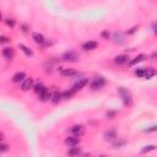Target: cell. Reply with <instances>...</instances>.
Wrapping results in <instances>:
<instances>
[{
	"label": "cell",
	"instance_id": "cb8c5ba5",
	"mask_svg": "<svg viewBox=\"0 0 157 157\" xmlns=\"http://www.w3.org/2000/svg\"><path fill=\"white\" fill-rule=\"evenodd\" d=\"M5 22H6V25L10 26V27H13V26H15V21H13L12 18H6Z\"/></svg>",
	"mask_w": 157,
	"mask_h": 157
},
{
	"label": "cell",
	"instance_id": "7402d4cb",
	"mask_svg": "<svg viewBox=\"0 0 157 157\" xmlns=\"http://www.w3.org/2000/svg\"><path fill=\"white\" fill-rule=\"evenodd\" d=\"M75 92L71 90V88H70V90L69 91H65L64 93H63V98H65V99H67V98H70L71 96H72V94H74Z\"/></svg>",
	"mask_w": 157,
	"mask_h": 157
},
{
	"label": "cell",
	"instance_id": "6da1fadb",
	"mask_svg": "<svg viewBox=\"0 0 157 157\" xmlns=\"http://www.w3.org/2000/svg\"><path fill=\"white\" fill-rule=\"evenodd\" d=\"M135 75L142 79H151L156 75V71L153 69H138L135 71Z\"/></svg>",
	"mask_w": 157,
	"mask_h": 157
},
{
	"label": "cell",
	"instance_id": "e0dca14e",
	"mask_svg": "<svg viewBox=\"0 0 157 157\" xmlns=\"http://www.w3.org/2000/svg\"><path fill=\"white\" fill-rule=\"evenodd\" d=\"M63 98V93H59V92H54V93H52V97H50V101L53 102L54 104H57V103H59V101Z\"/></svg>",
	"mask_w": 157,
	"mask_h": 157
},
{
	"label": "cell",
	"instance_id": "9a60e30c",
	"mask_svg": "<svg viewBox=\"0 0 157 157\" xmlns=\"http://www.w3.org/2000/svg\"><path fill=\"white\" fill-rule=\"evenodd\" d=\"M114 61L119 65H123V64H128L129 63V57L128 55H118L114 58Z\"/></svg>",
	"mask_w": 157,
	"mask_h": 157
},
{
	"label": "cell",
	"instance_id": "484cf974",
	"mask_svg": "<svg viewBox=\"0 0 157 157\" xmlns=\"http://www.w3.org/2000/svg\"><path fill=\"white\" fill-rule=\"evenodd\" d=\"M145 131H146V133H151V131H157V125H155V126H151V128H147V129H145Z\"/></svg>",
	"mask_w": 157,
	"mask_h": 157
},
{
	"label": "cell",
	"instance_id": "5bb4252c",
	"mask_svg": "<svg viewBox=\"0 0 157 157\" xmlns=\"http://www.w3.org/2000/svg\"><path fill=\"white\" fill-rule=\"evenodd\" d=\"M145 59H146V55H144V54H140V55L135 57L133 60L129 61V66H134V65H136V64L141 63V61H142V60H145Z\"/></svg>",
	"mask_w": 157,
	"mask_h": 157
},
{
	"label": "cell",
	"instance_id": "d6986e66",
	"mask_svg": "<svg viewBox=\"0 0 157 157\" xmlns=\"http://www.w3.org/2000/svg\"><path fill=\"white\" fill-rule=\"evenodd\" d=\"M18 48H20V49H21V50H22V52H23V53L26 54V55H27V57H32V55H33V53H32V50H31V49L28 48V47H26L25 44H18Z\"/></svg>",
	"mask_w": 157,
	"mask_h": 157
},
{
	"label": "cell",
	"instance_id": "f1b7e54d",
	"mask_svg": "<svg viewBox=\"0 0 157 157\" xmlns=\"http://www.w3.org/2000/svg\"><path fill=\"white\" fill-rule=\"evenodd\" d=\"M153 32H155V35H157V23L153 25Z\"/></svg>",
	"mask_w": 157,
	"mask_h": 157
},
{
	"label": "cell",
	"instance_id": "9c48e42d",
	"mask_svg": "<svg viewBox=\"0 0 157 157\" xmlns=\"http://www.w3.org/2000/svg\"><path fill=\"white\" fill-rule=\"evenodd\" d=\"M63 59L66 60V61H76V60L79 59V57H77V54L75 53V52H71V50H70V52L64 53Z\"/></svg>",
	"mask_w": 157,
	"mask_h": 157
},
{
	"label": "cell",
	"instance_id": "277c9868",
	"mask_svg": "<svg viewBox=\"0 0 157 157\" xmlns=\"http://www.w3.org/2000/svg\"><path fill=\"white\" fill-rule=\"evenodd\" d=\"M80 144V136H75V135H70L65 139V145L67 147H74L77 146Z\"/></svg>",
	"mask_w": 157,
	"mask_h": 157
},
{
	"label": "cell",
	"instance_id": "30bf717a",
	"mask_svg": "<svg viewBox=\"0 0 157 157\" xmlns=\"http://www.w3.org/2000/svg\"><path fill=\"white\" fill-rule=\"evenodd\" d=\"M25 79H26V75H25V72H22V71H18V72H16V74L12 76V82H15V84L22 82V81H23Z\"/></svg>",
	"mask_w": 157,
	"mask_h": 157
},
{
	"label": "cell",
	"instance_id": "4fadbf2b",
	"mask_svg": "<svg viewBox=\"0 0 157 157\" xmlns=\"http://www.w3.org/2000/svg\"><path fill=\"white\" fill-rule=\"evenodd\" d=\"M3 57L6 59V60H11L13 58V49L12 48H9V47H6V48L3 49Z\"/></svg>",
	"mask_w": 157,
	"mask_h": 157
},
{
	"label": "cell",
	"instance_id": "5b68a950",
	"mask_svg": "<svg viewBox=\"0 0 157 157\" xmlns=\"http://www.w3.org/2000/svg\"><path fill=\"white\" fill-rule=\"evenodd\" d=\"M37 96H38V98H40V101H50V97H52V93L49 92V90L45 86L40 90L38 93H37Z\"/></svg>",
	"mask_w": 157,
	"mask_h": 157
},
{
	"label": "cell",
	"instance_id": "7c38bea8",
	"mask_svg": "<svg viewBox=\"0 0 157 157\" xmlns=\"http://www.w3.org/2000/svg\"><path fill=\"white\" fill-rule=\"evenodd\" d=\"M97 47H98V43L97 42H94V40H88V42H86L82 45V48L85 50H93V49H96Z\"/></svg>",
	"mask_w": 157,
	"mask_h": 157
},
{
	"label": "cell",
	"instance_id": "2e32d148",
	"mask_svg": "<svg viewBox=\"0 0 157 157\" xmlns=\"http://www.w3.org/2000/svg\"><path fill=\"white\" fill-rule=\"evenodd\" d=\"M117 139V133H115L114 130H109L107 133H104V140L107 141H113Z\"/></svg>",
	"mask_w": 157,
	"mask_h": 157
},
{
	"label": "cell",
	"instance_id": "8fae6325",
	"mask_svg": "<svg viewBox=\"0 0 157 157\" xmlns=\"http://www.w3.org/2000/svg\"><path fill=\"white\" fill-rule=\"evenodd\" d=\"M76 74H77L76 70H74V69H61L60 70V75L61 76H65V77H72Z\"/></svg>",
	"mask_w": 157,
	"mask_h": 157
},
{
	"label": "cell",
	"instance_id": "d4e9b609",
	"mask_svg": "<svg viewBox=\"0 0 157 157\" xmlns=\"http://www.w3.org/2000/svg\"><path fill=\"white\" fill-rule=\"evenodd\" d=\"M114 40H115V42L121 43V42H123V40H121V36L118 35V33H115V35H114Z\"/></svg>",
	"mask_w": 157,
	"mask_h": 157
},
{
	"label": "cell",
	"instance_id": "4316f807",
	"mask_svg": "<svg viewBox=\"0 0 157 157\" xmlns=\"http://www.w3.org/2000/svg\"><path fill=\"white\" fill-rule=\"evenodd\" d=\"M6 150H8V145L4 144V142H3V144H1V148H0V152L4 153V152L6 151Z\"/></svg>",
	"mask_w": 157,
	"mask_h": 157
},
{
	"label": "cell",
	"instance_id": "7a4b0ae2",
	"mask_svg": "<svg viewBox=\"0 0 157 157\" xmlns=\"http://www.w3.org/2000/svg\"><path fill=\"white\" fill-rule=\"evenodd\" d=\"M119 94H120V97H121V99H123V102H124L125 106H131V103H133L131 96H130V93L125 90V88H120Z\"/></svg>",
	"mask_w": 157,
	"mask_h": 157
},
{
	"label": "cell",
	"instance_id": "ba28073f",
	"mask_svg": "<svg viewBox=\"0 0 157 157\" xmlns=\"http://www.w3.org/2000/svg\"><path fill=\"white\" fill-rule=\"evenodd\" d=\"M33 79L32 77H26L21 82V90L22 91H28L31 88H33Z\"/></svg>",
	"mask_w": 157,
	"mask_h": 157
},
{
	"label": "cell",
	"instance_id": "83f0119b",
	"mask_svg": "<svg viewBox=\"0 0 157 157\" xmlns=\"http://www.w3.org/2000/svg\"><path fill=\"white\" fill-rule=\"evenodd\" d=\"M151 58H152V59H155V60H157V52L152 53V55H151Z\"/></svg>",
	"mask_w": 157,
	"mask_h": 157
},
{
	"label": "cell",
	"instance_id": "ffe728a7",
	"mask_svg": "<svg viewBox=\"0 0 157 157\" xmlns=\"http://www.w3.org/2000/svg\"><path fill=\"white\" fill-rule=\"evenodd\" d=\"M82 152H81V150L79 148V147H76V146H74V147H71L69 151H67V155L69 156H79V155H81Z\"/></svg>",
	"mask_w": 157,
	"mask_h": 157
},
{
	"label": "cell",
	"instance_id": "f546056e",
	"mask_svg": "<svg viewBox=\"0 0 157 157\" xmlns=\"http://www.w3.org/2000/svg\"><path fill=\"white\" fill-rule=\"evenodd\" d=\"M1 42H3V43L8 42V38H6V37H1Z\"/></svg>",
	"mask_w": 157,
	"mask_h": 157
},
{
	"label": "cell",
	"instance_id": "603a6c76",
	"mask_svg": "<svg viewBox=\"0 0 157 157\" xmlns=\"http://www.w3.org/2000/svg\"><path fill=\"white\" fill-rule=\"evenodd\" d=\"M43 87H44V86H43L42 84H37V85H35V86H33V88H35V92H36V93H38L40 90H42Z\"/></svg>",
	"mask_w": 157,
	"mask_h": 157
},
{
	"label": "cell",
	"instance_id": "52a82bcc",
	"mask_svg": "<svg viewBox=\"0 0 157 157\" xmlns=\"http://www.w3.org/2000/svg\"><path fill=\"white\" fill-rule=\"evenodd\" d=\"M87 82H88V80H87V79H85V77L79 79V80L76 81V82H75V85L71 87V90H72L74 92H77V91H80L84 86H86V84H87Z\"/></svg>",
	"mask_w": 157,
	"mask_h": 157
},
{
	"label": "cell",
	"instance_id": "3957f363",
	"mask_svg": "<svg viewBox=\"0 0 157 157\" xmlns=\"http://www.w3.org/2000/svg\"><path fill=\"white\" fill-rule=\"evenodd\" d=\"M67 133H69L70 135H75V136H81L85 134V126L82 125H74L71 126L69 130H67Z\"/></svg>",
	"mask_w": 157,
	"mask_h": 157
},
{
	"label": "cell",
	"instance_id": "8992f818",
	"mask_svg": "<svg viewBox=\"0 0 157 157\" xmlns=\"http://www.w3.org/2000/svg\"><path fill=\"white\" fill-rule=\"evenodd\" d=\"M104 84H106V80L103 77H96L91 82V88L92 90H99L101 87L104 86Z\"/></svg>",
	"mask_w": 157,
	"mask_h": 157
},
{
	"label": "cell",
	"instance_id": "ac0fdd59",
	"mask_svg": "<svg viewBox=\"0 0 157 157\" xmlns=\"http://www.w3.org/2000/svg\"><path fill=\"white\" fill-rule=\"evenodd\" d=\"M32 38L35 39V42L38 43V44H43V43L45 42L44 37H43L42 35H40V33H33V35H32Z\"/></svg>",
	"mask_w": 157,
	"mask_h": 157
},
{
	"label": "cell",
	"instance_id": "44dd1931",
	"mask_svg": "<svg viewBox=\"0 0 157 157\" xmlns=\"http://www.w3.org/2000/svg\"><path fill=\"white\" fill-rule=\"evenodd\" d=\"M155 148H156V146H153V145H150V146H145L144 148L141 150V153H147V152H151V151H153Z\"/></svg>",
	"mask_w": 157,
	"mask_h": 157
}]
</instances>
